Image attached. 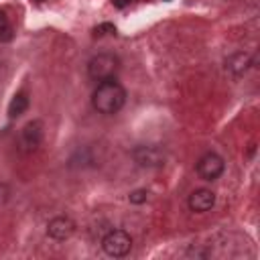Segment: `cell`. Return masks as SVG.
Masks as SVG:
<instances>
[{
    "instance_id": "cell-13",
    "label": "cell",
    "mask_w": 260,
    "mask_h": 260,
    "mask_svg": "<svg viewBox=\"0 0 260 260\" xmlns=\"http://www.w3.org/2000/svg\"><path fill=\"white\" fill-rule=\"evenodd\" d=\"M6 35V39L10 37V26H8V18H6V14L0 10V39Z\"/></svg>"
},
{
    "instance_id": "cell-4",
    "label": "cell",
    "mask_w": 260,
    "mask_h": 260,
    "mask_svg": "<svg viewBox=\"0 0 260 260\" xmlns=\"http://www.w3.org/2000/svg\"><path fill=\"white\" fill-rule=\"evenodd\" d=\"M130 156L142 169H160L167 162V152L158 144H138L132 148Z\"/></svg>"
},
{
    "instance_id": "cell-7",
    "label": "cell",
    "mask_w": 260,
    "mask_h": 260,
    "mask_svg": "<svg viewBox=\"0 0 260 260\" xmlns=\"http://www.w3.org/2000/svg\"><path fill=\"white\" fill-rule=\"evenodd\" d=\"M75 234V221L69 215H55L47 223V236L55 242H65Z\"/></svg>"
},
{
    "instance_id": "cell-3",
    "label": "cell",
    "mask_w": 260,
    "mask_h": 260,
    "mask_svg": "<svg viewBox=\"0 0 260 260\" xmlns=\"http://www.w3.org/2000/svg\"><path fill=\"white\" fill-rule=\"evenodd\" d=\"M102 250L110 258H124L132 250V236L126 230H120V228L110 230L102 238Z\"/></svg>"
},
{
    "instance_id": "cell-1",
    "label": "cell",
    "mask_w": 260,
    "mask_h": 260,
    "mask_svg": "<svg viewBox=\"0 0 260 260\" xmlns=\"http://www.w3.org/2000/svg\"><path fill=\"white\" fill-rule=\"evenodd\" d=\"M124 104H126V89L116 77L98 81L91 93V108L98 114L114 116L124 108Z\"/></svg>"
},
{
    "instance_id": "cell-8",
    "label": "cell",
    "mask_w": 260,
    "mask_h": 260,
    "mask_svg": "<svg viewBox=\"0 0 260 260\" xmlns=\"http://www.w3.org/2000/svg\"><path fill=\"white\" fill-rule=\"evenodd\" d=\"M213 205H215V193L207 187H199V189L191 191L189 197H187V207L193 213H205Z\"/></svg>"
},
{
    "instance_id": "cell-11",
    "label": "cell",
    "mask_w": 260,
    "mask_h": 260,
    "mask_svg": "<svg viewBox=\"0 0 260 260\" xmlns=\"http://www.w3.org/2000/svg\"><path fill=\"white\" fill-rule=\"evenodd\" d=\"M146 199H148V191L146 189H134L128 195V201L134 203V205H142V203H146Z\"/></svg>"
},
{
    "instance_id": "cell-2",
    "label": "cell",
    "mask_w": 260,
    "mask_h": 260,
    "mask_svg": "<svg viewBox=\"0 0 260 260\" xmlns=\"http://www.w3.org/2000/svg\"><path fill=\"white\" fill-rule=\"evenodd\" d=\"M122 67V61L118 55L114 53H98L87 61V75L93 81H104V79H112L118 75Z\"/></svg>"
},
{
    "instance_id": "cell-9",
    "label": "cell",
    "mask_w": 260,
    "mask_h": 260,
    "mask_svg": "<svg viewBox=\"0 0 260 260\" xmlns=\"http://www.w3.org/2000/svg\"><path fill=\"white\" fill-rule=\"evenodd\" d=\"M252 65H254V57L246 51H236L225 59V71H230L234 77H242Z\"/></svg>"
},
{
    "instance_id": "cell-5",
    "label": "cell",
    "mask_w": 260,
    "mask_h": 260,
    "mask_svg": "<svg viewBox=\"0 0 260 260\" xmlns=\"http://www.w3.org/2000/svg\"><path fill=\"white\" fill-rule=\"evenodd\" d=\"M195 171H197L199 179H203V181H207V183H213V181H217V179L223 175V171H225V160H223V156L217 154L215 150H207V152H203V154L197 158Z\"/></svg>"
},
{
    "instance_id": "cell-6",
    "label": "cell",
    "mask_w": 260,
    "mask_h": 260,
    "mask_svg": "<svg viewBox=\"0 0 260 260\" xmlns=\"http://www.w3.org/2000/svg\"><path fill=\"white\" fill-rule=\"evenodd\" d=\"M43 136H45V128H43V122L41 120H30L22 126L20 130V146L24 152H35L41 142H43Z\"/></svg>"
},
{
    "instance_id": "cell-10",
    "label": "cell",
    "mask_w": 260,
    "mask_h": 260,
    "mask_svg": "<svg viewBox=\"0 0 260 260\" xmlns=\"http://www.w3.org/2000/svg\"><path fill=\"white\" fill-rule=\"evenodd\" d=\"M28 106H30L28 95H26L24 91H18V93L10 100V104H8V116H10V118H18V116H22V114L28 110Z\"/></svg>"
},
{
    "instance_id": "cell-14",
    "label": "cell",
    "mask_w": 260,
    "mask_h": 260,
    "mask_svg": "<svg viewBox=\"0 0 260 260\" xmlns=\"http://www.w3.org/2000/svg\"><path fill=\"white\" fill-rule=\"evenodd\" d=\"M112 4L118 6V8H124L126 4H130V0H112Z\"/></svg>"
},
{
    "instance_id": "cell-12",
    "label": "cell",
    "mask_w": 260,
    "mask_h": 260,
    "mask_svg": "<svg viewBox=\"0 0 260 260\" xmlns=\"http://www.w3.org/2000/svg\"><path fill=\"white\" fill-rule=\"evenodd\" d=\"M104 35H116V26L112 22H102L93 28V37H104Z\"/></svg>"
}]
</instances>
